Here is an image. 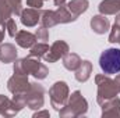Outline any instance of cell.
<instances>
[{
	"instance_id": "3957f363",
	"label": "cell",
	"mask_w": 120,
	"mask_h": 118,
	"mask_svg": "<svg viewBox=\"0 0 120 118\" xmlns=\"http://www.w3.org/2000/svg\"><path fill=\"white\" fill-rule=\"evenodd\" d=\"M87 108H88L87 100L81 96L80 90H75L74 93H71V97H70L68 103L60 110V115L61 117H67V115L80 117V115H84L87 113Z\"/></svg>"
},
{
	"instance_id": "6da1fadb",
	"label": "cell",
	"mask_w": 120,
	"mask_h": 118,
	"mask_svg": "<svg viewBox=\"0 0 120 118\" xmlns=\"http://www.w3.org/2000/svg\"><path fill=\"white\" fill-rule=\"evenodd\" d=\"M14 72L15 74H24V75L32 74L35 78L43 79L48 75V68L45 64H42L39 61V59L30 56V57L14 61Z\"/></svg>"
},
{
	"instance_id": "7c38bea8",
	"label": "cell",
	"mask_w": 120,
	"mask_h": 118,
	"mask_svg": "<svg viewBox=\"0 0 120 118\" xmlns=\"http://www.w3.org/2000/svg\"><path fill=\"white\" fill-rule=\"evenodd\" d=\"M17 60V49L11 43H4L0 46V61L6 62H14Z\"/></svg>"
},
{
	"instance_id": "f1b7e54d",
	"label": "cell",
	"mask_w": 120,
	"mask_h": 118,
	"mask_svg": "<svg viewBox=\"0 0 120 118\" xmlns=\"http://www.w3.org/2000/svg\"><path fill=\"white\" fill-rule=\"evenodd\" d=\"M39 115H46V117H49V113H48V111H42V113H36V114H34V117H39Z\"/></svg>"
},
{
	"instance_id": "7a4b0ae2",
	"label": "cell",
	"mask_w": 120,
	"mask_h": 118,
	"mask_svg": "<svg viewBox=\"0 0 120 118\" xmlns=\"http://www.w3.org/2000/svg\"><path fill=\"white\" fill-rule=\"evenodd\" d=\"M99 67L106 75H113L120 72V49L110 47L102 52L99 57Z\"/></svg>"
},
{
	"instance_id": "484cf974",
	"label": "cell",
	"mask_w": 120,
	"mask_h": 118,
	"mask_svg": "<svg viewBox=\"0 0 120 118\" xmlns=\"http://www.w3.org/2000/svg\"><path fill=\"white\" fill-rule=\"evenodd\" d=\"M27 4L31 8H38L39 10L43 6V0H27Z\"/></svg>"
},
{
	"instance_id": "83f0119b",
	"label": "cell",
	"mask_w": 120,
	"mask_h": 118,
	"mask_svg": "<svg viewBox=\"0 0 120 118\" xmlns=\"http://www.w3.org/2000/svg\"><path fill=\"white\" fill-rule=\"evenodd\" d=\"M115 81V85H116V89H117V92H120V74L116 76V79H113Z\"/></svg>"
},
{
	"instance_id": "8992f818",
	"label": "cell",
	"mask_w": 120,
	"mask_h": 118,
	"mask_svg": "<svg viewBox=\"0 0 120 118\" xmlns=\"http://www.w3.org/2000/svg\"><path fill=\"white\" fill-rule=\"evenodd\" d=\"M43 94L45 89L39 83H31L30 89L24 93L25 106H28L32 110H39L43 106Z\"/></svg>"
},
{
	"instance_id": "1f68e13d",
	"label": "cell",
	"mask_w": 120,
	"mask_h": 118,
	"mask_svg": "<svg viewBox=\"0 0 120 118\" xmlns=\"http://www.w3.org/2000/svg\"><path fill=\"white\" fill-rule=\"evenodd\" d=\"M119 43H120V39H119Z\"/></svg>"
},
{
	"instance_id": "52a82bcc",
	"label": "cell",
	"mask_w": 120,
	"mask_h": 118,
	"mask_svg": "<svg viewBox=\"0 0 120 118\" xmlns=\"http://www.w3.org/2000/svg\"><path fill=\"white\" fill-rule=\"evenodd\" d=\"M31 83L28 82V75L24 74H15L8 79L7 82V88L13 94H24L28 89H30Z\"/></svg>"
},
{
	"instance_id": "4316f807",
	"label": "cell",
	"mask_w": 120,
	"mask_h": 118,
	"mask_svg": "<svg viewBox=\"0 0 120 118\" xmlns=\"http://www.w3.org/2000/svg\"><path fill=\"white\" fill-rule=\"evenodd\" d=\"M4 32H6V24H0V43L4 39Z\"/></svg>"
},
{
	"instance_id": "8fae6325",
	"label": "cell",
	"mask_w": 120,
	"mask_h": 118,
	"mask_svg": "<svg viewBox=\"0 0 120 118\" xmlns=\"http://www.w3.org/2000/svg\"><path fill=\"white\" fill-rule=\"evenodd\" d=\"M14 38H15L17 45L24 47V49H31L36 43V40H38L36 36L34 33L28 32V31H20V32H17V35Z\"/></svg>"
},
{
	"instance_id": "f546056e",
	"label": "cell",
	"mask_w": 120,
	"mask_h": 118,
	"mask_svg": "<svg viewBox=\"0 0 120 118\" xmlns=\"http://www.w3.org/2000/svg\"><path fill=\"white\" fill-rule=\"evenodd\" d=\"M53 1H55V4H56V6H63L66 0H53Z\"/></svg>"
},
{
	"instance_id": "5b68a950",
	"label": "cell",
	"mask_w": 120,
	"mask_h": 118,
	"mask_svg": "<svg viewBox=\"0 0 120 118\" xmlns=\"http://www.w3.org/2000/svg\"><path fill=\"white\" fill-rule=\"evenodd\" d=\"M49 94H50L52 106H53L57 111H60V110L66 106V103H67V100H68V86H67V83L63 82V81L56 82V83L50 88Z\"/></svg>"
},
{
	"instance_id": "ba28073f",
	"label": "cell",
	"mask_w": 120,
	"mask_h": 118,
	"mask_svg": "<svg viewBox=\"0 0 120 118\" xmlns=\"http://www.w3.org/2000/svg\"><path fill=\"white\" fill-rule=\"evenodd\" d=\"M67 53H68V45L64 40H57L49 47V52L45 54L43 59L46 62H56L57 60L63 59Z\"/></svg>"
},
{
	"instance_id": "2e32d148",
	"label": "cell",
	"mask_w": 120,
	"mask_h": 118,
	"mask_svg": "<svg viewBox=\"0 0 120 118\" xmlns=\"http://www.w3.org/2000/svg\"><path fill=\"white\" fill-rule=\"evenodd\" d=\"M88 6H90L88 0H71V1L67 4V8H68L70 13L77 18L78 15H81L82 13L87 11Z\"/></svg>"
},
{
	"instance_id": "e0dca14e",
	"label": "cell",
	"mask_w": 120,
	"mask_h": 118,
	"mask_svg": "<svg viewBox=\"0 0 120 118\" xmlns=\"http://www.w3.org/2000/svg\"><path fill=\"white\" fill-rule=\"evenodd\" d=\"M55 17H56V21L57 24H67V22H73L75 21L77 18L70 13V10L67 8V6H59V8L55 11Z\"/></svg>"
},
{
	"instance_id": "277c9868",
	"label": "cell",
	"mask_w": 120,
	"mask_h": 118,
	"mask_svg": "<svg viewBox=\"0 0 120 118\" xmlns=\"http://www.w3.org/2000/svg\"><path fill=\"white\" fill-rule=\"evenodd\" d=\"M95 82L98 85V103L102 106L103 103H106L108 100L113 99L117 96V89L115 85V81L110 79L109 76L105 75H96L95 76Z\"/></svg>"
},
{
	"instance_id": "d4e9b609",
	"label": "cell",
	"mask_w": 120,
	"mask_h": 118,
	"mask_svg": "<svg viewBox=\"0 0 120 118\" xmlns=\"http://www.w3.org/2000/svg\"><path fill=\"white\" fill-rule=\"evenodd\" d=\"M8 1H10V4L13 7V13L15 15H20L21 11H22V8H21V0H8Z\"/></svg>"
},
{
	"instance_id": "ffe728a7",
	"label": "cell",
	"mask_w": 120,
	"mask_h": 118,
	"mask_svg": "<svg viewBox=\"0 0 120 118\" xmlns=\"http://www.w3.org/2000/svg\"><path fill=\"white\" fill-rule=\"evenodd\" d=\"M41 24H42V27H45V28H50V27L57 25L56 17H55V11H52V10H45V11H42V14H41Z\"/></svg>"
},
{
	"instance_id": "5bb4252c",
	"label": "cell",
	"mask_w": 120,
	"mask_h": 118,
	"mask_svg": "<svg viewBox=\"0 0 120 118\" xmlns=\"http://www.w3.org/2000/svg\"><path fill=\"white\" fill-rule=\"evenodd\" d=\"M99 13L103 15L117 14L120 11V0H103L99 4Z\"/></svg>"
},
{
	"instance_id": "4fadbf2b",
	"label": "cell",
	"mask_w": 120,
	"mask_h": 118,
	"mask_svg": "<svg viewBox=\"0 0 120 118\" xmlns=\"http://www.w3.org/2000/svg\"><path fill=\"white\" fill-rule=\"evenodd\" d=\"M108 115L120 117V99L113 97L102 104V117H108Z\"/></svg>"
},
{
	"instance_id": "d6986e66",
	"label": "cell",
	"mask_w": 120,
	"mask_h": 118,
	"mask_svg": "<svg viewBox=\"0 0 120 118\" xmlns=\"http://www.w3.org/2000/svg\"><path fill=\"white\" fill-rule=\"evenodd\" d=\"M13 7L8 0H0V24H6L13 15Z\"/></svg>"
},
{
	"instance_id": "44dd1931",
	"label": "cell",
	"mask_w": 120,
	"mask_h": 118,
	"mask_svg": "<svg viewBox=\"0 0 120 118\" xmlns=\"http://www.w3.org/2000/svg\"><path fill=\"white\" fill-rule=\"evenodd\" d=\"M49 52V46L42 42V43H35L32 47H31V52H30V56L31 57H36V59H41V57H45V54Z\"/></svg>"
},
{
	"instance_id": "30bf717a",
	"label": "cell",
	"mask_w": 120,
	"mask_h": 118,
	"mask_svg": "<svg viewBox=\"0 0 120 118\" xmlns=\"http://www.w3.org/2000/svg\"><path fill=\"white\" fill-rule=\"evenodd\" d=\"M91 28H92V31H94L95 33L102 35V33H105V32L109 31L110 22H109V20H108L103 14L95 15V17H92V20H91Z\"/></svg>"
},
{
	"instance_id": "9c48e42d",
	"label": "cell",
	"mask_w": 120,
	"mask_h": 118,
	"mask_svg": "<svg viewBox=\"0 0 120 118\" xmlns=\"http://www.w3.org/2000/svg\"><path fill=\"white\" fill-rule=\"evenodd\" d=\"M41 11L38 8H25L21 11V22L25 27H35L41 21Z\"/></svg>"
},
{
	"instance_id": "7402d4cb",
	"label": "cell",
	"mask_w": 120,
	"mask_h": 118,
	"mask_svg": "<svg viewBox=\"0 0 120 118\" xmlns=\"http://www.w3.org/2000/svg\"><path fill=\"white\" fill-rule=\"evenodd\" d=\"M120 39V27H117L116 24L113 25V28L109 33V42L110 43H117Z\"/></svg>"
},
{
	"instance_id": "cb8c5ba5",
	"label": "cell",
	"mask_w": 120,
	"mask_h": 118,
	"mask_svg": "<svg viewBox=\"0 0 120 118\" xmlns=\"http://www.w3.org/2000/svg\"><path fill=\"white\" fill-rule=\"evenodd\" d=\"M6 29H8V35L11 36V38H14L15 35H17V25H15V21L13 20V18H10L7 22H6Z\"/></svg>"
},
{
	"instance_id": "603a6c76",
	"label": "cell",
	"mask_w": 120,
	"mask_h": 118,
	"mask_svg": "<svg viewBox=\"0 0 120 118\" xmlns=\"http://www.w3.org/2000/svg\"><path fill=\"white\" fill-rule=\"evenodd\" d=\"M35 36H36V39H38V40L46 42V40L49 39V31L46 29L45 27H41V28H38V29H36Z\"/></svg>"
},
{
	"instance_id": "9a60e30c",
	"label": "cell",
	"mask_w": 120,
	"mask_h": 118,
	"mask_svg": "<svg viewBox=\"0 0 120 118\" xmlns=\"http://www.w3.org/2000/svg\"><path fill=\"white\" fill-rule=\"evenodd\" d=\"M91 74H92V64L87 60L81 61L80 67L75 69V79L78 82H85V81L90 79Z\"/></svg>"
},
{
	"instance_id": "ac0fdd59",
	"label": "cell",
	"mask_w": 120,
	"mask_h": 118,
	"mask_svg": "<svg viewBox=\"0 0 120 118\" xmlns=\"http://www.w3.org/2000/svg\"><path fill=\"white\" fill-rule=\"evenodd\" d=\"M81 64V59L78 54L75 53H67L64 57H63V65L66 69L68 71H75Z\"/></svg>"
},
{
	"instance_id": "4dcf8cb0",
	"label": "cell",
	"mask_w": 120,
	"mask_h": 118,
	"mask_svg": "<svg viewBox=\"0 0 120 118\" xmlns=\"http://www.w3.org/2000/svg\"><path fill=\"white\" fill-rule=\"evenodd\" d=\"M115 24H116L117 27H120V14H117V17H116V21H115Z\"/></svg>"
}]
</instances>
